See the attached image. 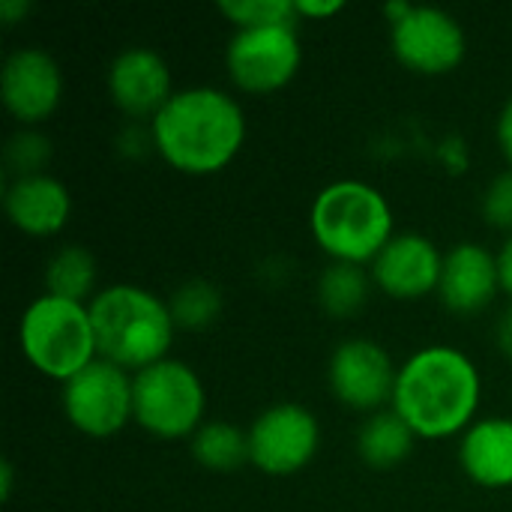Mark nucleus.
Here are the masks:
<instances>
[{"instance_id": "1", "label": "nucleus", "mask_w": 512, "mask_h": 512, "mask_svg": "<svg viewBox=\"0 0 512 512\" xmlns=\"http://www.w3.org/2000/svg\"><path fill=\"white\" fill-rule=\"evenodd\" d=\"M483 378L477 363L450 345H429L399 366L393 411L423 441L462 438L477 423Z\"/></svg>"}, {"instance_id": "2", "label": "nucleus", "mask_w": 512, "mask_h": 512, "mask_svg": "<svg viewBox=\"0 0 512 512\" xmlns=\"http://www.w3.org/2000/svg\"><path fill=\"white\" fill-rule=\"evenodd\" d=\"M153 150L189 177L225 171L246 144V111L219 87L177 90L150 120Z\"/></svg>"}, {"instance_id": "3", "label": "nucleus", "mask_w": 512, "mask_h": 512, "mask_svg": "<svg viewBox=\"0 0 512 512\" xmlns=\"http://www.w3.org/2000/svg\"><path fill=\"white\" fill-rule=\"evenodd\" d=\"M90 318L99 357L132 375L165 360L177 333L168 300L129 282L99 288Z\"/></svg>"}, {"instance_id": "4", "label": "nucleus", "mask_w": 512, "mask_h": 512, "mask_svg": "<svg viewBox=\"0 0 512 512\" xmlns=\"http://www.w3.org/2000/svg\"><path fill=\"white\" fill-rule=\"evenodd\" d=\"M309 231L330 261L369 267L396 237V219L378 186L366 180H336L315 195Z\"/></svg>"}, {"instance_id": "5", "label": "nucleus", "mask_w": 512, "mask_h": 512, "mask_svg": "<svg viewBox=\"0 0 512 512\" xmlns=\"http://www.w3.org/2000/svg\"><path fill=\"white\" fill-rule=\"evenodd\" d=\"M18 348L39 375L66 384L99 357L90 306L51 294L36 297L18 321Z\"/></svg>"}, {"instance_id": "6", "label": "nucleus", "mask_w": 512, "mask_h": 512, "mask_svg": "<svg viewBox=\"0 0 512 512\" xmlns=\"http://www.w3.org/2000/svg\"><path fill=\"white\" fill-rule=\"evenodd\" d=\"M132 408L150 438L183 441L207 423V390L189 363L165 357L132 375Z\"/></svg>"}, {"instance_id": "7", "label": "nucleus", "mask_w": 512, "mask_h": 512, "mask_svg": "<svg viewBox=\"0 0 512 512\" xmlns=\"http://www.w3.org/2000/svg\"><path fill=\"white\" fill-rule=\"evenodd\" d=\"M60 408L75 432L93 441H108L135 423L132 372L96 357L60 384Z\"/></svg>"}, {"instance_id": "8", "label": "nucleus", "mask_w": 512, "mask_h": 512, "mask_svg": "<svg viewBox=\"0 0 512 512\" xmlns=\"http://www.w3.org/2000/svg\"><path fill=\"white\" fill-rule=\"evenodd\" d=\"M303 63L297 24H270L237 30L225 48L231 84L249 96H270L288 87Z\"/></svg>"}, {"instance_id": "9", "label": "nucleus", "mask_w": 512, "mask_h": 512, "mask_svg": "<svg viewBox=\"0 0 512 512\" xmlns=\"http://www.w3.org/2000/svg\"><path fill=\"white\" fill-rule=\"evenodd\" d=\"M321 447V423L300 402L264 408L249 426V465L267 477L300 474Z\"/></svg>"}, {"instance_id": "10", "label": "nucleus", "mask_w": 512, "mask_h": 512, "mask_svg": "<svg viewBox=\"0 0 512 512\" xmlns=\"http://www.w3.org/2000/svg\"><path fill=\"white\" fill-rule=\"evenodd\" d=\"M390 42L396 60L408 72L426 78L456 72L468 51L462 24L438 6H411L399 21L390 24Z\"/></svg>"}, {"instance_id": "11", "label": "nucleus", "mask_w": 512, "mask_h": 512, "mask_svg": "<svg viewBox=\"0 0 512 512\" xmlns=\"http://www.w3.org/2000/svg\"><path fill=\"white\" fill-rule=\"evenodd\" d=\"M399 369L375 339H348L336 345L327 363V384L339 405L357 414H378L393 405Z\"/></svg>"}, {"instance_id": "12", "label": "nucleus", "mask_w": 512, "mask_h": 512, "mask_svg": "<svg viewBox=\"0 0 512 512\" xmlns=\"http://www.w3.org/2000/svg\"><path fill=\"white\" fill-rule=\"evenodd\" d=\"M0 99L21 129H36L63 102L60 63L45 48L12 51L0 69Z\"/></svg>"}, {"instance_id": "13", "label": "nucleus", "mask_w": 512, "mask_h": 512, "mask_svg": "<svg viewBox=\"0 0 512 512\" xmlns=\"http://www.w3.org/2000/svg\"><path fill=\"white\" fill-rule=\"evenodd\" d=\"M108 99L129 120H153L177 93L168 60L144 45L123 48L108 66Z\"/></svg>"}, {"instance_id": "14", "label": "nucleus", "mask_w": 512, "mask_h": 512, "mask_svg": "<svg viewBox=\"0 0 512 512\" xmlns=\"http://www.w3.org/2000/svg\"><path fill=\"white\" fill-rule=\"evenodd\" d=\"M444 267V252L432 243V237L417 231L396 234L381 255L369 264L372 282L393 300H423L438 294Z\"/></svg>"}, {"instance_id": "15", "label": "nucleus", "mask_w": 512, "mask_h": 512, "mask_svg": "<svg viewBox=\"0 0 512 512\" xmlns=\"http://www.w3.org/2000/svg\"><path fill=\"white\" fill-rule=\"evenodd\" d=\"M501 294V270L498 255H492L480 243H456L444 252L438 300L450 315L471 318L486 312Z\"/></svg>"}, {"instance_id": "16", "label": "nucleus", "mask_w": 512, "mask_h": 512, "mask_svg": "<svg viewBox=\"0 0 512 512\" xmlns=\"http://www.w3.org/2000/svg\"><path fill=\"white\" fill-rule=\"evenodd\" d=\"M3 210L15 231L45 240L57 237L72 219V195L63 180L51 174L18 177L6 183Z\"/></svg>"}, {"instance_id": "17", "label": "nucleus", "mask_w": 512, "mask_h": 512, "mask_svg": "<svg viewBox=\"0 0 512 512\" xmlns=\"http://www.w3.org/2000/svg\"><path fill=\"white\" fill-rule=\"evenodd\" d=\"M459 465L480 489H512V420L483 417L459 438Z\"/></svg>"}, {"instance_id": "18", "label": "nucleus", "mask_w": 512, "mask_h": 512, "mask_svg": "<svg viewBox=\"0 0 512 512\" xmlns=\"http://www.w3.org/2000/svg\"><path fill=\"white\" fill-rule=\"evenodd\" d=\"M414 444H417V435L393 408L369 414L357 432V456L372 471L399 468L414 453Z\"/></svg>"}, {"instance_id": "19", "label": "nucleus", "mask_w": 512, "mask_h": 512, "mask_svg": "<svg viewBox=\"0 0 512 512\" xmlns=\"http://www.w3.org/2000/svg\"><path fill=\"white\" fill-rule=\"evenodd\" d=\"M96 279H99V267H96V255L84 246H60L42 273L45 282V294L51 297H63V300H75V303H87L99 294L96 291Z\"/></svg>"}, {"instance_id": "20", "label": "nucleus", "mask_w": 512, "mask_h": 512, "mask_svg": "<svg viewBox=\"0 0 512 512\" xmlns=\"http://www.w3.org/2000/svg\"><path fill=\"white\" fill-rule=\"evenodd\" d=\"M372 288H375V282H372V273L366 267L330 261L318 276L315 297H318V306L330 318L345 321V318H354L366 306Z\"/></svg>"}, {"instance_id": "21", "label": "nucleus", "mask_w": 512, "mask_h": 512, "mask_svg": "<svg viewBox=\"0 0 512 512\" xmlns=\"http://www.w3.org/2000/svg\"><path fill=\"white\" fill-rule=\"evenodd\" d=\"M192 459L213 474H231L249 465V429H240L228 420H207L189 438Z\"/></svg>"}, {"instance_id": "22", "label": "nucleus", "mask_w": 512, "mask_h": 512, "mask_svg": "<svg viewBox=\"0 0 512 512\" xmlns=\"http://www.w3.org/2000/svg\"><path fill=\"white\" fill-rule=\"evenodd\" d=\"M168 309L177 330L201 333L213 327L222 315V291L210 279H186L168 297Z\"/></svg>"}, {"instance_id": "23", "label": "nucleus", "mask_w": 512, "mask_h": 512, "mask_svg": "<svg viewBox=\"0 0 512 512\" xmlns=\"http://www.w3.org/2000/svg\"><path fill=\"white\" fill-rule=\"evenodd\" d=\"M219 12L237 27H270V24H297V6L294 0H222Z\"/></svg>"}, {"instance_id": "24", "label": "nucleus", "mask_w": 512, "mask_h": 512, "mask_svg": "<svg viewBox=\"0 0 512 512\" xmlns=\"http://www.w3.org/2000/svg\"><path fill=\"white\" fill-rule=\"evenodd\" d=\"M51 159V141L39 129H18L3 150V162L9 171V180L18 177H33V174H48L45 165Z\"/></svg>"}, {"instance_id": "25", "label": "nucleus", "mask_w": 512, "mask_h": 512, "mask_svg": "<svg viewBox=\"0 0 512 512\" xmlns=\"http://www.w3.org/2000/svg\"><path fill=\"white\" fill-rule=\"evenodd\" d=\"M483 219L495 231L512 234V168L492 177V183L483 192Z\"/></svg>"}, {"instance_id": "26", "label": "nucleus", "mask_w": 512, "mask_h": 512, "mask_svg": "<svg viewBox=\"0 0 512 512\" xmlns=\"http://www.w3.org/2000/svg\"><path fill=\"white\" fill-rule=\"evenodd\" d=\"M300 18H330L345 9L342 0H294Z\"/></svg>"}, {"instance_id": "27", "label": "nucleus", "mask_w": 512, "mask_h": 512, "mask_svg": "<svg viewBox=\"0 0 512 512\" xmlns=\"http://www.w3.org/2000/svg\"><path fill=\"white\" fill-rule=\"evenodd\" d=\"M495 138H498V147H501L504 159L510 162V168H512V96L504 102V108H501V114H498Z\"/></svg>"}, {"instance_id": "28", "label": "nucleus", "mask_w": 512, "mask_h": 512, "mask_svg": "<svg viewBox=\"0 0 512 512\" xmlns=\"http://www.w3.org/2000/svg\"><path fill=\"white\" fill-rule=\"evenodd\" d=\"M495 345H498V351L512 363V306H507V309L498 315V324H495Z\"/></svg>"}, {"instance_id": "29", "label": "nucleus", "mask_w": 512, "mask_h": 512, "mask_svg": "<svg viewBox=\"0 0 512 512\" xmlns=\"http://www.w3.org/2000/svg\"><path fill=\"white\" fill-rule=\"evenodd\" d=\"M498 270H501V291L512 300V234L498 252Z\"/></svg>"}, {"instance_id": "30", "label": "nucleus", "mask_w": 512, "mask_h": 512, "mask_svg": "<svg viewBox=\"0 0 512 512\" xmlns=\"http://www.w3.org/2000/svg\"><path fill=\"white\" fill-rule=\"evenodd\" d=\"M27 12H30V3H24V0H0V18L6 24H15Z\"/></svg>"}, {"instance_id": "31", "label": "nucleus", "mask_w": 512, "mask_h": 512, "mask_svg": "<svg viewBox=\"0 0 512 512\" xmlns=\"http://www.w3.org/2000/svg\"><path fill=\"white\" fill-rule=\"evenodd\" d=\"M12 483H15L12 462H3V468H0V495H3V501L12 498Z\"/></svg>"}]
</instances>
